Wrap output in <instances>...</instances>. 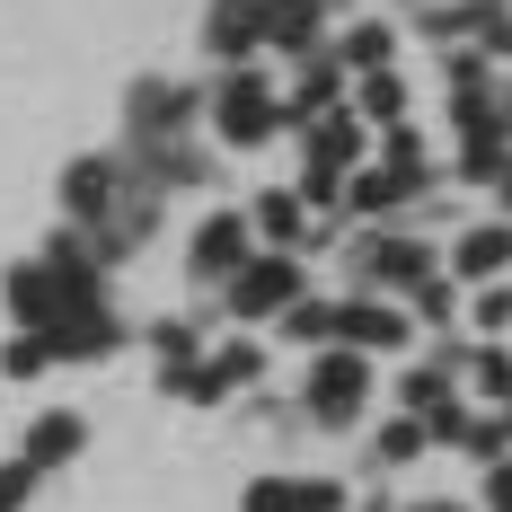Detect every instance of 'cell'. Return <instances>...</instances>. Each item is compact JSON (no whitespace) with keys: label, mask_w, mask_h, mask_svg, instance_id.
<instances>
[{"label":"cell","mask_w":512,"mask_h":512,"mask_svg":"<svg viewBox=\"0 0 512 512\" xmlns=\"http://www.w3.org/2000/svg\"><path fill=\"white\" fill-rule=\"evenodd\" d=\"M248 230H256V239H265L274 256H292V248H309V239H318V230H309V204L292 195V186H274V195H256Z\"/></svg>","instance_id":"10"},{"label":"cell","mask_w":512,"mask_h":512,"mask_svg":"<svg viewBox=\"0 0 512 512\" xmlns=\"http://www.w3.org/2000/svg\"><path fill=\"white\" fill-rule=\"evenodd\" d=\"M380 168H389V177H398V186H424V142H415L407 124H389V133H380Z\"/></svg>","instance_id":"19"},{"label":"cell","mask_w":512,"mask_h":512,"mask_svg":"<svg viewBox=\"0 0 512 512\" xmlns=\"http://www.w3.org/2000/svg\"><path fill=\"white\" fill-rule=\"evenodd\" d=\"M362 398H371V354H354V345H327V354L301 371V407L318 415V424H354Z\"/></svg>","instance_id":"1"},{"label":"cell","mask_w":512,"mask_h":512,"mask_svg":"<svg viewBox=\"0 0 512 512\" xmlns=\"http://www.w3.org/2000/svg\"><path fill=\"white\" fill-rule=\"evenodd\" d=\"M451 274H468V283H504V274H512V221L468 230L460 248H451Z\"/></svg>","instance_id":"11"},{"label":"cell","mask_w":512,"mask_h":512,"mask_svg":"<svg viewBox=\"0 0 512 512\" xmlns=\"http://www.w3.org/2000/svg\"><path fill=\"white\" fill-rule=\"evenodd\" d=\"M186 115H195V98L168 89V80H142V89H133V133H168V124H186Z\"/></svg>","instance_id":"15"},{"label":"cell","mask_w":512,"mask_h":512,"mask_svg":"<svg viewBox=\"0 0 512 512\" xmlns=\"http://www.w3.org/2000/svg\"><path fill=\"white\" fill-rule=\"evenodd\" d=\"M336 336H345L354 354H398V345L415 336V318L389 309V301H336Z\"/></svg>","instance_id":"7"},{"label":"cell","mask_w":512,"mask_h":512,"mask_svg":"<svg viewBox=\"0 0 512 512\" xmlns=\"http://www.w3.org/2000/svg\"><path fill=\"white\" fill-rule=\"evenodd\" d=\"M424 36H433V45H468V36H477V0H451V9H424Z\"/></svg>","instance_id":"25"},{"label":"cell","mask_w":512,"mask_h":512,"mask_svg":"<svg viewBox=\"0 0 512 512\" xmlns=\"http://www.w3.org/2000/svg\"><path fill=\"white\" fill-rule=\"evenodd\" d=\"M407 318H415V327H451V301H460V292H451V283H442V274H424V283H415V292H407Z\"/></svg>","instance_id":"26"},{"label":"cell","mask_w":512,"mask_h":512,"mask_svg":"<svg viewBox=\"0 0 512 512\" xmlns=\"http://www.w3.org/2000/svg\"><path fill=\"white\" fill-rule=\"evenodd\" d=\"M327 0H265V45L274 53H318Z\"/></svg>","instance_id":"13"},{"label":"cell","mask_w":512,"mask_h":512,"mask_svg":"<svg viewBox=\"0 0 512 512\" xmlns=\"http://www.w3.org/2000/svg\"><path fill=\"white\" fill-rule=\"evenodd\" d=\"M248 512H292V477H256V486H248Z\"/></svg>","instance_id":"33"},{"label":"cell","mask_w":512,"mask_h":512,"mask_svg":"<svg viewBox=\"0 0 512 512\" xmlns=\"http://www.w3.org/2000/svg\"><path fill=\"white\" fill-rule=\"evenodd\" d=\"M80 442H89V424H80V415H36V424H27V451H18V460L36 468V477H45V468H62V460H80Z\"/></svg>","instance_id":"12"},{"label":"cell","mask_w":512,"mask_h":512,"mask_svg":"<svg viewBox=\"0 0 512 512\" xmlns=\"http://www.w3.org/2000/svg\"><path fill=\"white\" fill-rule=\"evenodd\" d=\"M468 433H477V415H468L460 398H442V407H424V442H460V451H468Z\"/></svg>","instance_id":"28"},{"label":"cell","mask_w":512,"mask_h":512,"mask_svg":"<svg viewBox=\"0 0 512 512\" xmlns=\"http://www.w3.org/2000/svg\"><path fill=\"white\" fill-rule=\"evenodd\" d=\"M398 195H407V186H398L389 168H362V177H345V212H389Z\"/></svg>","instance_id":"22"},{"label":"cell","mask_w":512,"mask_h":512,"mask_svg":"<svg viewBox=\"0 0 512 512\" xmlns=\"http://www.w3.org/2000/svg\"><path fill=\"white\" fill-rule=\"evenodd\" d=\"M486 512H512V460L486 468Z\"/></svg>","instance_id":"34"},{"label":"cell","mask_w":512,"mask_h":512,"mask_svg":"<svg viewBox=\"0 0 512 512\" xmlns=\"http://www.w3.org/2000/svg\"><path fill=\"white\" fill-rule=\"evenodd\" d=\"M362 512H389V504H380V495H371V504H362Z\"/></svg>","instance_id":"37"},{"label":"cell","mask_w":512,"mask_h":512,"mask_svg":"<svg viewBox=\"0 0 512 512\" xmlns=\"http://www.w3.org/2000/svg\"><path fill=\"white\" fill-rule=\"evenodd\" d=\"M389 53H398V36H389V27H380V18H362L354 36H345V53H336V62H345V71H389Z\"/></svg>","instance_id":"18"},{"label":"cell","mask_w":512,"mask_h":512,"mask_svg":"<svg viewBox=\"0 0 512 512\" xmlns=\"http://www.w3.org/2000/svg\"><path fill=\"white\" fill-rule=\"evenodd\" d=\"M495 195H504V212H512V168H504V177H495Z\"/></svg>","instance_id":"35"},{"label":"cell","mask_w":512,"mask_h":512,"mask_svg":"<svg viewBox=\"0 0 512 512\" xmlns=\"http://www.w3.org/2000/svg\"><path fill=\"white\" fill-rule=\"evenodd\" d=\"M256 371H265V354H256L248 336H239V345H212V354L195 362V371H186V380H177V398H195V407H221V398H230V389H248Z\"/></svg>","instance_id":"5"},{"label":"cell","mask_w":512,"mask_h":512,"mask_svg":"<svg viewBox=\"0 0 512 512\" xmlns=\"http://www.w3.org/2000/svg\"><path fill=\"white\" fill-rule=\"evenodd\" d=\"M477 327H486V336L512 327V283H477Z\"/></svg>","instance_id":"31"},{"label":"cell","mask_w":512,"mask_h":512,"mask_svg":"<svg viewBox=\"0 0 512 512\" xmlns=\"http://www.w3.org/2000/svg\"><path fill=\"white\" fill-rule=\"evenodd\" d=\"M477 53H486V62H504V53H512V9H504V0H477Z\"/></svg>","instance_id":"27"},{"label":"cell","mask_w":512,"mask_h":512,"mask_svg":"<svg viewBox=\"0 0 512 512\" xmlns=\"http://www.w3.org/2000/svg\"><path fill=\"white\" fill-rule=\"evenodd\" d=\"M468 380H477V398L512 407V354H504V345H477V354H468Z\"/></svg>","instance_id":"20"},{"label":"cell","mask_w":512,"mask_h":512,"mask_svg":"<svg viewBox=\"0 0 512 512\" xmlns=\"http://www.w3.org/2000/svg\"><path fill=\"white\" fill-rule=\"evenodd\" d=\"M204 45L221 53V62H248V53L265 45V0H212V18H204Z\"/></svg>","instance_id":"9"},{"label":"cell","mask_w":512,"mask_h":512,"mask_svg":"<svg viewBox=\"0 0 512 512\" xmlns=\"http://www.w3.org/2000/svg\"><path fill=\"white\" fill-rule=\"evenodd\" d=\"M336 89H345V62H327V53H309V71H301V98L283 106V115H301V124H318V115L336 106Z\"/></svg>","instance_id":"17"},{"label":"cell","mask_w":512,"mask_h":512,"mask_svg":"<svg viewBox=\"0 0 512 512\" xmlns=\"http://www.w3.org/2000/svg\"><path fill=\"white\" fill-rule=\"evenodd\" d=\"M354 106H362V124H407V80L398 71H362V89H354Z\"/></svg>","instance_id":"16"},{"label":"cell","mask_w":512,"mask_h":512,"mask_svg":"<svg viewBox=\"0 0 512 512\" xmlns=\"http://www.w3.org/2000/svg\"><path fill=\"white\" fill-rule=\"evenodd\" d=\"M362 151V115H318L309 124V168H301V204H336L345 168Z\"/></svg>","instance_id":"2"},{"label":"cell","mask_w":512,"mask_h":512,"mask_svg":"<svg viewBox=\"0 0 512 512\" xmlns=\"http://www.w3.org/2000/svg\"><path fill=\"white\" fill-rule=\"evenodd\" d=\"M283 327L309 336V345H327V336H336V301H292V309H283Z\"/></svg>","instance_id":"29"},{"label":"cell","mask_w":512,"mask_h":512,"mask_svg":"<svg viewBox=\"0 0 512 512\" xmlns=\"http://www.w3.org/2000/svg\"><path fill=\"white\" fill-rule=\"evenodd\" d=\"M151 354H159V380H168V389H177V380H186V371H195V327H159L151 336Z\"/></svg>","instance_id":"21"},{"label":"cell","mask_w":512,"mask_h":512,"mask_svg":"<svg viewBox=\"0 0 512 512\" xmlns=\"http://www.w3.org/2000/svg\"><path fill=\"white\" fill-rule=\"evenodd\" d=\"M371 442H380V460H389V468H407L415 451H424V415H389Z\"/></svg>","instance_id":"24"},{"label":"cell","mask_w":512,"mask_h":512,"mask_svg":"<svg viewBox=\"0 0 512 512\" xmlns=\"http://www.w3.org/2000/svg\"><path fill=\"white\" fill-rule=\"evenodd\" d=\"M45 362H53V336H36V327H18V336L0 345V371H9V380H36Z\"/></svg>","instance_id":"23"},{"label":"cell","mask_w":512,"mask_h":512,"mask_svg":"<svg viewBox=\"0 0 512 512\" xmlns=\"http://www.w3.org/2000/svg\"><path fill=\"white\" fill-rule=\"evenodd\" d=\"M354 495L336 486V477H292V512H345Z\"/></svg>","instance_id":"30"},{"label":"cell","mask_w":512,"mask_h":512,"mask_svg":"<svg viewBox=\"0 0 512 512\" xmlns=\"http://www.w3.org/2000/svg\"><path fill=\"white\" fill-rule=\"evenodd\" d=\"M115 177H124L115 159H71V168H62V212L98 230L106 212H115Z\"/></svg>","instance_id":"8"},{"label":"cell","mask_w":512,"mask_h":512,"mask_svg":"<svg viewBox=\"0 0 512 512\" xmlns=\"http://www.w3.org/2000/svg\"><path fill=\"white\" fill-rule=\"evenodd\" d=\"M292 301H309L292 256H248L230 274V318H274V309H292Z\"/></svg>","instance_id":"4"},{"label":"cell","mask_w":512,"mask_h":512,"mask_svg":"<svg viewBox=\"0 0 512 512\" xmlns=\"http://www.w3.org/2000/svg\"><path fill=\"white\" fill-rule=\"evenodd\" d=\"M362 274H371V283L415 292V283L433 274V248H424V239H371V248H362Z\"/></svg>","instance_id":"14"},{"label":"cell","mask_w":512,"mask_h":512,"mask_svg":"<svg viewBox=\"0 0 512 512\" xmlns=\"http://www.w3.org/2000/svg\"><path fill=\"white\" fill-rule=\"evenodd\" d=\"M212 124H221V142H265V133L283 124V98L239 62V71L221 80V98H212Z\"/></svg>","instance_id":"3"},{"label":"cell","mask_w":512,"mask_h":512,"mask_svg":"<svg viewBox=\"0 0 512 512\" xmlns=\"http://www.w3.org/2000/svg\"><path fill=\"white\" fill-rule=\"evenodd\" d=\"M186 265H195V283H230L248 265V212H212L195 230V248H186Z\"/></svg>","instance_id":"6"},{"label":"cell","mask_w":512,"mask_h":512,"mask_svg":"<svg viewBox=\"0 0 512 512\" xmlns=\"http://www.w3.org/2000/svg\"><path fill=\"white\" fill-rule=\"evenodd\" d=\"M27 495H36V468H27V460H9V468H0V512H18Z\"/></svg>","instance_id":"32"},{"label":"cell","mask_w":512,"mask_h":512,"mask_svg":"<svg viewBox=\"0 0 512 512\" xmlns=\"http://www.w3.org/2000/svg\"><path fill=\"white\" fill-rule=\"evenodd\" d=\"M407 512H460V504H407Z\"/></svg>","instance_id":"36"}]
</instances>
